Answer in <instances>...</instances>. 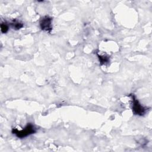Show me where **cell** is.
<instances>
[{"mask_svg": "<svg viewBox=\"0 0 152 152\" xmlns=\"http://www.w3.org/2000/svg\"><path fill=\"white\" fill-rule=\"evenodd\" d=\"M8 29H9L8 25L7 24H6L5 23H2L1 24V30L2 33H7L8 31Z\"/></svg>", "mask_w": 152, "mask_h": 152, "instance_id": "obj_6", "label": "cell"}, {"mask_svg": "<svg viewBox=\"0 0 152 152\" xmlns=\"http://www.w3.org/2000/svg\"><path fill=\"white\" fill-rule=\"evenodd\" d=\"M52 18L49 16L42 17L40 21V26L42 30L50 32L52 29Z\"/></svg>", "mask_w": 152, "mask_h": 152, "instance_id": "obj_3", "label": "cell"}, {"mask_svg": "<svg viewBox=\"0 0 152 152\" xmlns=\"http://www.w3.org/2000/svg\"><path fill=\"white\" fill-rule=\"evenodd\" d=\"M36 131V129L35 126L30 123L28 124L26 126V127L22 129L21 130H18L17 128H13L12 130V134H14L18 138H23L31 134H33L35 133Z\"/></svg>", "mask_w": 152, "mask_h": 152, "instance_id": "obj_1", "label": "cell"}, {"mask_svg": "<svg viewBox=\"0 0 152 152\" xmlns=\"http://www.w3.org/2000/svg\"><path fill=\"white\" fill-rule=\"evenodd\" d=\"M11 26L14 29L18 30L23 27V24L17 20H13V21L11 23Z\"/></svg>", "mask_w": 152, "mask_h": 152, "instance_id": "obj_5", "label": "cell"}, {"mask_svg": "<svg viewBox=\"0 0 152 152\" xmlns=\"http://www.w3.org/2000/svg\"><path fill=\"white\" fill-rule=\"evenodd\" d=\"M100 61V65H106L109 62V57L106 55H101L97 54Z\"/></svg>", "mask_w": 152, "mask_h": 152, "instance_id": "obj_4", "label": "cell"}, {"mask_svg": "<svg viewBox=\"0 0 152 152\" xmlns=\"http://www.w3.org/2000/svg\"><path fill=\"white\" fill-rule=\"evenodd\" d=\"M131 99H132V112L134 115H139V116H142L144 115L147 110V108L143 106L138 100V99L136 98V97L134 94L131 95Z\"/></svg>", "mask_w": 152, "mask_h": 152, "instance_id": "obj_2", "label": "cell"}]
</instances>
